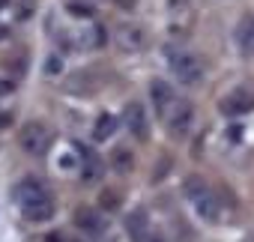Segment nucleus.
I'll return each instance as SVG.
<instances>
[{"label": "nucleus", "mask_w": 254, "mask_h": 242, "mask_svg": "<svg viewBox=\"0 0 254 242\" xmlns=\"http://www.w3.org/2000/svg\"><path fill=\"white\" fill-rule=\"evenodd\" d=\"M15 203L27 221H48L54 215V200L39 180H24L15 188Z\"/></svg>", "instance_id": "1"}, {"label": "nucleus", "mask_w": 254, "mask_h": 242, "mask_svg": "<svg viewBox=\"0 0 254 242\" xmlns=\"http://www.w3.org/2000/svg\"><path fill=\"white\" fill-rule=\"evenodd\" d=\"M183 194L194 203V212H197L203 221L215 224V221L221 218V203H218L215 191H212L200 177H189V180L183 182Z\"/></svg>", "instance_id": "2"}, {"label": "nucleus", "mask_w": 254, "mask_h": 242, "mask_svg": "<svg viewBox=\"0 0 254 242\" xmlns=\"http://www.w3.org/2000/svg\"><path fill=\"white\" fill-rule=\"evenodd\" d=\"M165 57H168L171 72H174V78H177L180 84H186V87L200 84V78H203V63H200V57H197L194 51L168 45V48H165Z\"/></svg>", "instance_id": "3"}, {"label": "nucleus", "mask_w": 254, "mask_h": 242, "mask_svg": "<svg viewBox=\"0 0 254 242\" xmlns=\"http://www.w3.org/2000/svg\"><path fill=\"white\" fill-rule=\"evenodd\" d=\"M162 120H165V126H168L174 141H186L194 129V105L186 99H174V105L168 108V114Z\"/></svg>", "instance_id": "4"}, {"label": "nucleus", "mask_w": 254, "mask_h": 242, "mask_svg": "<svg viewBox=\"0 0 254 242\" xmlns=\"http://www.w3.org/2000/svg\"><path fill=\"white\" fill-rule=\"evenodd\" d=\"M18 147L27 156H45L48 147H51V129L45 123H39V120H30L18 132Z\"/></svg>", "instance_id": "5"}, {"label": "nucleus", "mask_w": 254, "mask_h": 242, "mask_svg": "<svg viewBox=\"0 0 254 242\" xmlns=\"http://www.w3.org/2000/svg\"><path fill=\"white\" fill-rule=\"evenodd\" d=\"M123 120H126V126H129V132L138 138V141H147L150 138V123H147V111L141 102H129L123 111Z\"/></svg>", "instance_id": "6"}, {"label": "nucleus", "mask_w": 254, "mask_h": 242, "mask_svg": "<svg viewBox=\"0 0 254 242\" xmlns=\"http://www.w3.org/2000/svg\"><path fill=\"white\" fill-rule=\"evenodd\" d=\"M251 108H254V93L245 90V87H239V90H233V93H227L221 99V114L224 117H242Z\"/></svg>", "instance_id": "7"}, {"label": "nucleus", "mask_w": 254, "mask_h": 242, "mask_svg": "<svg viewBox=\"0 0 254 242\" xmlns=\"http://www.w3.org/2000/svg\"><path fill=\"white\" fill-rule=\"evenodd\" d=\"M233 45L242 57H251L254 54V15H242L233 27Z\"/></svg>", "instance_id": "8"}, {"label": "nucleus", "mask_w": 254, "mask_h": 242, "mask_svg": "<svg viewBox=\"0 0 254 242\" xmlns=\"http://www.w3.org/2000/svg\"><path fill=\"white\" fill-rule=\"evenodd\" d=\"M126 233H129L132 242H147L150 239V215L147 209H132L129 215H126Z\"/></svg>", "instance_id": "9"}, {"label": "nucleus", "mask_w": 254, "mask_h": 242, "mask_svg": "<svg viewBox=\"0 0 254 242\" xmlns=\"http://www.w3.org/2000/svg\"><path fill=\"white\" fill-rule=\"evenodd\" d=\"M117 45L123 51H144L147 45V33L138 24H120L117 27Z\"/></svg>", "instance_id": "10"}, {"label": "nucleus", "mask_w": 254, "mask_h": 242, "mask_svg": "<svg viewBox=\"0 0 254 242\" xmlns=\"http://www.w3.org/2000/svg\"><path fill=\"white\" fill-rule=\"evenodd\" d=\"M150 96H153V105H156V111H159V117H165L168 114V108L174 105V90H171V84H165L162 78H156L153 84H150Z\"/></svg>", "instance_id": "11"}, {"label": "nucleus", "mask_w": 254, "mask_h": 242, "mask_svg": "<svg viewBox=\"0 0 254 242\" xmlns=\"http://www.w3.org/2000/svg\"><path fill=\"white\" fill-rule=\"evenodd\" d=\"M75 224L84 230V233H102L105 230V218H102V212H96V209H90V206H81L78 212H75Z\"/></svg>", "instance_id": "12"}, {"label": "nucleus", "mask_w": 254, "mask_h": 242, "mask_svg": "<svg viewBox=\"0 0 254 242\" xmlns=\"http://www.w3.org/2000/svg\"><path fill=\"white\" fill-rule=\"evenodd\" d=\"M111 168H114L117 174H132V171H135V153H132L129 147H114V153H111Z\"/></svg>", "instance_id": "13"}, {"label": "nucleus", "mask_w": 254, "mask_h": 242, "mask_svg": "<svg viewBox=\"0 0 254 242\" xmlns=\"http://www.w3.org/2000/svg\"><path fill=\"white\" fill-rule=\"evenodd\" d=\"M117 129V117L114 114H99L96 126H93V141H108Z\"/></svg>", "instance_id": "14"}, {"label": "nucleus", "mask_w": 254, "mask_h": 242, "mask_svg": "<svg viewBox=\"0 0 254 242\" xmlns=\"http://www.w3.org/2000/svg\"><path fill=\"white\" fill-rule=\"evenodd\" d=\"M123 206V194L117 188H102L99 191V209L102 212H117Z\"/></svg>", "instance_id": "15"}, {"label": "nucleus", "mask_w": 254, "mask_h": 242, "mask_svg": "<svg viewBox=\"0 0 254 242\" xmlns=\"http://www.w3.org/2000/svg\"><path fill=\"white\" fill-rule=\"evenodd\" d=\"M81 42H84V48H102L105 45V30L99 24H93V27H87V33L81 36Z\"/></svg>", "instance_id": "16"}, {"label": "nucleus", "mask_w": 254, "mask_h": 242, "mask_svg": "<svg viewBox=\"0 0 254 242\" xmlns=\"http://www.w3.org/2000/svg\"><path fill=\"white\" fill-rule=\"evenodd\" d=\"M102 177V162L96 156H87L84 159V180H99Z\"/></svg>", "instance_id": "17"}, {"label": "nucleus", "mask_w": 254, "mask_h": 242, "mask_svg": "<svg viewBox=\"0 0 254 242\" xmlns=\"http://www.w3.org/2000/svg\"><path fill=\"white\" fill-rule=\"evenodd\" d=\"M168 6H171V12H174V15H177V12H189L191 0H168Z\"/></svg>", "instance_id": "18"}, {"label": "nucleus", "mask_w": 254, "mask_h": 242, "mask_svg": "<svg viewBox=\"0 0 254 242\" xmlns=\"http://www.w3.org/2000/svg\"><path fill=\"white\" fill-rule=\"evenodd\" d=\"M45 75H60V57H48V63H45Z\"/></svg>", "instance_id": "19"}, {"label": "nucleus", "mask_w": 254, "mask_h": 242, "mask_svg": "<svg viewBox=\"0 0 254 242\" xmlns=\"http://www.w3.org/2000/svg\"><path fill=\"white\" fill-rule=\"evenodd\" d=\"M69 12L72 15H93V9L90 6H81V3H69Z\"/></svg>", "instance_id": "20"}, {"label": "nucleus", "mask_w": 254, "mask_h": 242, "mask_svg": "<svg viewBox=\"0 0 254 242\" xmlns=\"http://www.w3.org/2000/svg\"><path fill=\"white\" fill-rule=\"evenodd\" d=\"M168 171H171V159H159V171H156V180H162Z\"/></svg>", "instance_id": "21"}, {"label": "nucleus", "mask_w": 254, "mask_h": 242, "mask_svg": "<svg viewBox=\"0 0 254 242\" xmlns=\"http://www.w3.org/2000/svg\"><path fill=\"white\" fill-rule=\"evenodd\" d=\"M9 126H12V114L0 111V129H9Z\"/></svg>", "instance_id": "22"}, {"label": "nucleus", "mask_w": 254, "mask_h": 242, "mask_svg": "<svg viewBox=\"0 0 254 242\" xmlns=\"http://www.w3.org/2000/svg\"><path fill=\"white\" fill-rule=\"evenodd\" d=\"M12 90H15L12 81H0V96H6V93H12Z\"/></svg>", "instance_id": "23"}, {"label": "nucleus", "mask_w": 254, "mask_h": 242, "mask_svg": "<svg viewBox=\"0 0 254 242\" xmlns=\"http://www.w3.org/2000/svg\"><path fill=\"white\" fill-rule=\"evenodd\" d=\"M147 242H168V239H165L162 233H150V239H147Z\"/></svg>", "instance_id": "24"}, {"label": "nucleus", "mask_w": 254, "mask_h": 242, "mask_svg": "<svg viewBox=\"0 0 254 242\" xmlns=\"http://www.w3.org/2000/svg\"><path fill=\"white\" fill-rule=\"evenodd\" d=\"M45 242H63V239H60V233H48V239H45Z\"/></svg>", "instance_id": "25"}, {"label": "nucleus", "mask_w": 254, "mask_h": 242, "mask_svg": "<svg viewBox=\"0 0 254 242\" xmlns=\"http://www.w3.org/2000/svg\"><path fill=\"white\" fill-rule=\"evenodd\" d=\"M3 36H6V30H0V39H3Z\"/></svg>", "instance_id": "26"}, {"label": "nucleus", "mask_w": 254, "mask_h": 242, "mask_svg": "<svg viewBox=\"0 0 254 242\" xmlns=\"http://www.w3.org/2000/svg\"><path fill=\"white\" fill-rule=\"evenodd\" d=\"M248 242H254V236H248Z\"/></svg>", "instance_id": "27"}, {"label": "nucleus", "mask_w": 254, "mask_h": 242, "mask_svg": "<svg viewBox=\"0 0 254 242\" xmlns=\"http://www.w3.org/2000/svg\"><path fill=\"white\" fill-rule=\"evenodd\" d=\"M3 3H6V0H0V6H3Z\"/></svg>", "instance_id": "28"}, {"label": "nucleus", "mask_w": 254, "mask_h": 242, "mask_svg": "<svg viewBox=\"0 0 254 242\" xmlns=\"http://www.w3.org/2000/svg\"><path fill=\"white\" fill-rule=\"evenodd\" d=\"M75 242H78V239H75Z\"/></svg>", "instance_id": "29"}]
</instances>
